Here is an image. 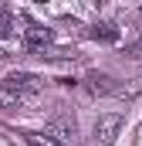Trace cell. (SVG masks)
<instances>
[{
    "label": "cell",
    "mask_w": 142,
    "mask_h": 146,
    "mask_svg": "<svg viewBox=\"0 0 142 146\" xmlns=\"http://www.w3.org/2000/svg\"><path fill=\"white\" fill-rule=\"evenodd\" d=\"M51 41H54V31H51V27H37L34 24V27L24 31V48H27V51H44Z\"/></svg>",
    "instance_id": "cell-3"
},
{
    "label": "cell",
    "mask_w": 142,
    "mask_h": 146,
    "mask_svg": "<svg viewBox=\"0 0 142 146\" xmlns=\"http://www.w3.org/2000/svg\"><path fill=\"white\" fill-rule=\"evenodd\" d=\"M85 85H88V92L91 95H108V92H115V82L102 72H88L85 75Z\"/></svg>",
    "instance_id": "cell-5"
},
{
    "label": "cell",
    "mask_w": 142,
    "mask_h": 146,
    "mask_svg": "<svg viewBox=\"0 0 142 146\" xmlns=\"http://www.w3.org/2000/svg\"><path fill=\"white\" fill-rule=\"evenodd\" d=\"M0 106H7V109H20L24 106V95H14V92H7V88H0Z\"/></svg>",
    "instance_id": "cell-8"
},
{
    "label": "cell",
    "mask_w": 142,
    "mask_h": 146,
    "mask_svg": "<svg viewBox=\"0 0 142 146\" xmlns=\"http://www.w3.org/2000/svg\"><path fill=\"white\" fill-rule=\"evenodd\" d=\"M0 88H7V92L27 99V92H41V88H44V78H41V75H31V72H10L0 82Z\"/></svg>",
    "instance_id": "cell-1"
},
{
    "label": "cell",
    "mask_w": 142,
    "mask_h": 146,
    "mask_svg": "<svg viewBox=\"0 0 142 146\" xmlns=\"http://www.w3.org/2000/svg\"><path fill=\"white\" fill-rule=\"evenodd\" d=\"M47 129H51V139H68V136H74V129H78V122L71 119V115H54L51 122H47Z\"/></svg>",
    "instance_id": "cell-4"
},
{
    "label": "cell",
    "mask_w": 142,
    "mask_h": 146,
    "mask_svg": "<svg viewBox=\"0 0 142 146\" xmlns=\"http://www.w3.org/2000/svg\"><path fill=\"white\" fill-rule=\"evenodd\" d=\"M139 17H142V7H139Z\"/></svg>",
    "instance_id": "cell-10"
},
{
    "label": "cell",
    "mask_w": 142,
    "mask_h": 146,
    "mask_svg": "<svg viewBox=\"0 0 142 146\" xmlns=\"http://www.w3.org/2000/svg\"><path fill=\"white\" fill-rule=\"evenodd\" d=\"M88 37H91V41H105V44H115V41H118V27H115V24H112V21H102V24H95V27H91V31H88Z\"/></svg>",
    "instance_id": "cell-6"
},
{
    "label": "cell",
    "mask_w": 142,
    "mask_h": 146,
    "mask_svg": "<svg viewBox=\"0 0 142 146\" xmlns=\"http://www.w3.org/2000/svg\"><path fill=\"white\" fill-rule=\"evenodd\" d=\"M3 58H7V51H3V48H0V61H3Z\"/></svg>",
    "instance_id": "cell-9"
},
{
    "label": "cell",
    "mask_w": 142,
    "mask_h": 146,
    "mask_svg": "<svg viewBox=\"0 0 142 146\" xmlns=\"http://www.w3.org/2000/svg\"><path fill=\"white\" fill-rule=\"evenodd\" d=\"M24 143L27 146H64V143H58V139H51V136H37V133H27Z\"/></svg>",
    "instance_id": "cell-7"
},
{
    "label": "cell",
    "mask_w": 142,
    "mask_h": 146,
    "mask_svg": "<svg viewBox=\"0 0 142 146\" xmlns=\"http://www.w3.org/2000/svg\"><path fill=\"white\" fill-rule=\"evenodd\" d=\"M118 129H122V115H102L98 122H95V139L98 146H112L115 143V136H118Z\"/></svg>",
    "instance_id": "cell-2"
}]
</instances>
